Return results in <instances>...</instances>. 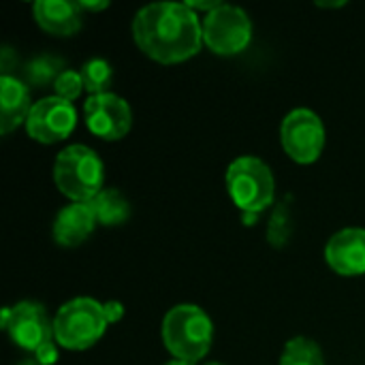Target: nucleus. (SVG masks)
I'll return each instance as SVG.
<instances>
[{
  "instance_id": "f257e3e1",
  "label": "nucleus",
  "mask_w": 365,
  "mask_h": 365,
  "mask_svg": "<svg viewBox=\"0 0 365 365\" xmlns=\"http://www.w3.org/2000/svg\"><path fill=\"white\" fill-rule=\"evenodd\" d=\"M203 21L186 2H152L137 11L133 38L156 62L173 64L192 58L203 45Z\"/></svg>"
},
{
  "instance_id": "f03ea898",
  "label": "nucleus",
  "mask_w": 365,
  "mask_h": 365,
  "mask_svg": "<svg viewBox=\"0 0 365 365\" xmlns=\"http://www.w3.org/2000/svg\"><path fill=\"white\" fill-rule=\"evenodd\" d=\"M212 319L195 304H178L163 319V342L175 359L201 361L212 349Z\"/></svg>"
},
{
  "instance_id": "7ed1b4c3",
  "label": "nucleus",
  "mask_w": 365,
  "mask_h": 365,
  "mask_svg": "<svg viewBox=\"0 0 365 365\" xmlns=\"http://www.w3.org/2000/svg\"><path fill=\"white\" fill-rule=\"evenodd\" d=\"M103 180L105 165L92 148L73 143L56 156L53 182L73 203L92 201L103 190Z\"/></svg>"
},
{
  "instance_id": "20e7f679",
  "label": "nucleus",
  "mask_w": 365,
  "mask_h": 365,
  "mask_svg": "<svg viewBox=\"0 0 365 365\" xmlns=\"http://www.w3.org/2000/svg\"><path fill=\"white\" fill-rule=\"evenodd\" d=\"M107 325L103 304L92 297H75L58 308L53 317V340L64 349L83 351L103 338Z\"/></svg>"
},
{
  "instance_id": "39448f33",
  "label": "nucleus",
  "mask_w": 365,
  "mask_h": 365,
  "mask_svg": "<svg viewBox=\"0 0 365 365\" xmlns=\"http://www.w3.org/2000/svg\"><path fill=\"white\" fill-rule=\"evenodd\" d=\"M227 188L244 214H261L274 203L276 180L267 163L257 156H240L227 169Z\"/></svg>"
},
{
  "instance_id": "423d86ee",
  "label": "nucleus",
  "mask_w": 365,
  "mask_h": 365,
  "mask_svg": "<svg viewBox=\"0 0 365 365\" xmlns=\"http://www.w3.org/2000/svg\"><path fill=\"white\" fill-rule=\"evenodd\" d=\"M203 43L220 56H233L248 47L252 38V21L242 6L222 2L203 17Z\"/></svg>"
},
{
  "instance_id": "0eeeda50",
  "label": "nucleus",
  "mask_w": 365,
  "mask_h": 365,
  "mask_svg": "<svg viewBox=\"0 0 365 365\" xmlns=\"http://www.w3.org/2000/svg\"><path fill=\"white\" fill-rule=\"evenodd\" d=\"M0 325L11 336V340L24 351L36 353L43 344L53 340V321L38 302L24 299L15 306L4 308Z\"/></svg>"
},
{
  "instance_id": "6e6552de",
  "label": "nucleus",
  "mask_w": 365,
  "mask_h": 365,
  "mask_svg": "<svg viewBox=\"0 0 365 365\" xmlns=\"http://www.w3.org/2000/svg\"><path fill=\"white\" fill-rule=\"evenodd\" d=\"M280 139L284 152L297 163H314L325 145L323 120L306 107L293 109L284 115L280 126Z\"/></svg>"
},
{
  "instance_id": "1a4fd4ad",
  "label": "nucleus",
  "mask_w": 365,
  "mask_h": 365,
  "mask_svg": "<svg viewBox=\"0 0 365 365\" xmlns=\"http://www.w3.org/2000/svg\"><path fill=\"white\" fill-rule=\"evenodd\" d=\"M77 124V111L73 103L60 96H45L36 101L26 118V130L41 143H56L66 139Z\"/></svg>"
},
{
  "instance_id": "9d476101",
  "label": "nucleus",
  "mask_w": 365,
  "mask_h": 365,
  "mask_svg": "<svg viewBox=\"0 0 365 365\" xmlns=\"http://www.w3.org/2000/svg\"><path fill=\"white\" fill-rule=\"evenodd\" d=\"M83 115L90 133L105 141L122 139L133 124L130 105L113 92L90 96L83 103Z\"/></svg>"
},
{
  "instance_id": "9b49d317",
  "label": "nucleus",
  "mask_w": 365,
  "mask_h": 365,
  "mask_svg": "<svg viewBox=\"0 0 365 365\" xmlns=\"http://www.w3.org/2000/svg\"><path fill=\"white\" fill-rule=\"evenodd\" d=\"M325 259L342 276L365 274V229L349 227L334 233L325 246Z\"/></svg>"
},
{
  "instance_id": "f8f14e48",
  "label": "nucleus",
  "mask_w": 365,
  "mask_h": 365,
  "mask_svg": "<svg viewBox=\"0 0 365 365\" xmlns=\"http://www.w3.org/2000/svg\"><path fill=\"white\" fill-rule=\"evenodd\" d=\"M36 24L58 36H71L81 28L83 9L73 0H36L32 4Z\"/></svg>"
},
{
  "instance_id": "ddd939ff",
  "label": "nucleus",
  "mask_w": 365,
  "mask_h": 365,
  "mask_svg": "<svg viewBox=\"0 0 365 365\" xmlns=\"http://www.w3.org/2000/svg\"><path fill=\"white\" fill-rule=\"evenodd\" d=\"M96 225L98 222H96V216H94L90 203H71L58 212L51 233L60 246L75 248L92 235Z\"/></svg>"
},
{
  "instance_id": "4468645a",
  "label": "nucleus",
  "mask_w": 365,
  "mask_h": 365,
  "mask_svg": "<svg viewBox=\"0 0 365 365\" xmlns=\"http://www.w3.org/2000/svg\"><path fill=\"white\" fill-rule=\"evenodd\" d=\"M30 88L15 75H0V133L9 135L30 113Z\"/></svg>"
},
{
  "instance_id": "2eb2a0df",
  "label": "nucleus",
  "mask_w": 365,
  "mask_h": 365,
  "mask_svg": "<svg viewBox=\"0 0 365 365\" xmlns=\"http://www.w3.org/2000/svg\"><path fill=\"white\" fill-rule=\"evenodd\" d=\"M96 222L105 227L124 225L130 216V203L118 188H103L92 201H88Z\"/></svg>"
},
{
  "instance_id": "dca6fc26",
  "label": "nucleus",
  "mask_w": 365,
  "mask_h": 365,
  "mask_svg": "<svg viewBox=\"0 0 365 365\" xmlns=\"http://www.w3.org/2000/svg\"><path fill=\"white\" fill-rule=\"evenodd\" d=\"M280 365H325V357L314 340L297 336L287 342Z\"/></svg>"
},
{
  "instance_id": "f3484780",
  "label": "nucleus",
  "mask_w": 365,
  "mask_h": 365,
  "mask_svg": "<svg viewBox=\"0 0 365 365\" xmlns=\"http://www.w3.org/2000/svg\"><path fill=\"white\" fill-rule=\"evenodd\" d=\"M62 60L56 58V56H49V53H43V56H36L34 60H30L24 68V81L26 86H36V88H43L47 86L49 81H56V77L62 73Z\"/></svg>"
},
{
  "instance_id": "a211bd4d",
  "label": "nucleus",
  "mask_w": 365,
  "mask_h": 365,
  "mask_svg": "<svg viewBox=\"0 0 365 365\" xmlns=\"http://www.w3.org/2000/svg\"><path fill=\"white\" fill-rule=\"evenodd\" d=\"M81 79H83V88L90 92V96L94 94H105L111 88L113 81V68L105 58H92L81 66Z\"/></svg>"
},
{
  "instance_id": "6ab92c4d",
  "label": "nucleus",
  "mask_w": 365,
  "mask_h": 365,
  "mask_svg": "<svg viewBox=\"0 0 365 365\" xmlns=\"http://www.w3.org/2000/svg\"><path fill=\"white\" fill-rule=\"evenodd\" d=\"M293 233V225H291V212L287 207V203H278L274 207V214L269 218V225H267V242L276 248L284 246L289 242Z\"/></svg>"
},
{
  "instance_id": "aec40b11",
  "label": "nucleus",
  "mask_w": 365,
  "mask_h": 365,
  "mask_svg": "<svg viewBox=\"0 0 365 365\" xmlns=\"http://www.w3.org/2000/svg\"><path fill=\"white\" fill-rule=\"evenodd\" d=\"M53 90H56V96L64 98V101H75L81 90H83V79H81V73L77 71H71V68H64L56 81H53Z\"/></svg>"
},
{
  "instance_id": "412c9836",
  "label": "nucleus",
  "mask_w": 365,
  "mask_h": 365,
  "mask_svg": "<svg viewBox=\"0 0 365 365\" xmlns=\"http://www.w3.org/2000/svg\"><path fill=\"white\" fill-rule=\"evenodd\" d=\"M34 357H36L43 365H53L58 361V342L51 340V342L43 344V346L34 353Z\"/></svg>"
},
{
  "instance_id": "4be33fe9",
  "label": "nucleus",
  "mask_w": 365,
  "mask_h": 365,
  "mask_svg": "<svg viewBox=\"0 0 365 365\" xmlns=\"http://www.w3.org/2000/svg\"><path fill=\"white\" fill-rule=\"evenodd\" d=\"M103 312H105L107 323H118L124 317V306L120 302H107L103 304Z\"/></svg>"
},
{
  "instance_id": "5701e85b",
  "label": "nucleus",
  "mask_w": 365,
  "mask_h": 365,
  "mask_svg": "<svg viewBox=\"0 0 365 365\" xmlns=\"http://www.w3.org/2000/svg\"><path fill=\"white\" fill-rule=\"evenodd\" d=\"M186 4L192 9V11H205V13H212L214 9H218L222 2L220 0H186Z\"/></svg>"
},
{
  "instance_id": "b1692460",
  "label": "nucleus",
  "mask_w": 365,
  "mask_h": 365,
  "mask_svg": "<svg viewBox=\"0 0 365 365\" xmlns=\"http://www.w3.org/2000/svg\"><path fill=\"white\" fill-rule=\"evenodd\" d=\"M13 68V49L4 47L2 49V75H11Z\"/></svg>"
},
{
  "instance_id": "393cba45",
  "label": "nucleus",
  "mask_w": 365,
  "mask_h": 365,
  "mask_svg": "<svg viewBox=\"0 0 365 365\" xmlns=\"http://www.w3.org/2000/svg\"><path fill=\"white\" fill-rule=\"evenodd\" d=\"M79 4H81V9H83V11H103V9H107V6H109V2H107V0H96V2L79 0Z\"/></svg>"
},
{
  "instance_id": "a878e982",
  "label": "nucleus",
  "mask_w": 365,
  "mask_h": 365,
  "mask_svg": "<svg viewBox=\"0 0 365 365\" xmlns=\"http://www.w3.org/2000/svg\"><path fill=\"white\" fill-rule=\"evenodd\" d=\"M319 6H327V9H331V6H344V0H338V2H317Z\"/></svg>"
},
{
  "instance_id": "bb28decb",
  "label": "nucleus",
  "mask_w": 365,
  "mask_h": 365,
  "mask_svg": "<svg viewBox=\"0 0 365 365\" xmlns=\"http://www.w3.org/2000/svg\"><path fill=\"white\" fill-rule=\"evenodd\" d=\"M17 365H43L36 357H28V359H24V361H19Z\"/></svg>"
},
{
  "instance_id": "cd10ccee",
  "label": "nucleus",
  "mask_w": 365,
  "mask_h": 365,
  "mask_svg": "<svg viewBox=\"0 0 365 365\" xmlns=\"http://www.w3.org/2000/svg\"><path fill=\"white\" fill-rule=\"evenodd\" d=\"M165 365H197V364H192V361H184V359H171V361H167Z\"/></svg>"
},
{
  "instance_id": "c85d7f7f",
  "label": "nucleus",
  "mask_w": 365,
  "mask_h": 365,
  "mask_svg": "<svg viewBox=\"0 0 365 365\" xmlns=\"http://www.w3.org/2000/svg\"><path fill=\"white\" fill-rule=\"evenodd\" d=\"M205 365H222V364H218V361H207Z\"/></svg>"
}]
</instances>
